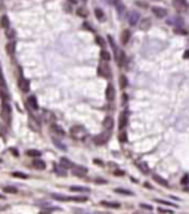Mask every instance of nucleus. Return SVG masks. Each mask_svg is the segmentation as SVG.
<instances>
[{"mask_svg": "<svg viewBox=\"0 0 189 214\" xmlns=\"http://www.w3.org/2000/svg\"><path fill=\"white\" fill-rule=\"evenodd\" d=\"M100 59H102V62H109V61H111V55H109V52L102 50V52H100Z\"/></svg>", "mask_w": 189, "mask_h": 214, "instance_id": "a878e982", "label": "nucleus"}, {"mask_svg": "<svg viewBox=\"0 0 189 214\" xmlns=\"http://www.w3.org/2000/svg\"><path fill=\"white\" fill-rule=\"evenodd\" d=\"M134 164H136V167L139 168L142 173H145V174H148V173H149V168L146 167V165H145V163H142V161H136Z\"/></svg>", "mask_w": 189, "mask_h": 214, "instance_id": "4be33fe9", "label": "nucleus"}, {"mask_svg": "<svg viewBox=\"0 0 189 214\" xmlns=\"http://www.w3.org/2000/svg\"><path fill=\"white\" fill-rule=\"evenodd\" d=\"M149 25H151V21H149V19H143V21L140 22V28H142V30H148Z\"/></svg>", "mask_w": 189, "mask_h": 214, "instance_id": "f704fd0d", "label": "nucleus"}, {"mask_svg": "<svg viewBox=\"0 0 189 214\" xmlns=\"http://www.w3.org/2000/svg\"><path fill=\"white\" fill-rule=\"evenodd\" d=\"M15 47H17V44H15V40L13 41H9L8 44H6V50H8V53L12 56L13 53H15Z\"/></svg>", "mask_w": 189, "mask_h": 214, "instance_id": "5701e85b", "label": "nucleus"}, {"mask_svg": "<svg viewBox=\"0 0 189 214\" xmlns=\"http://www.w3.org/2000/svg\"><path fill=\"white\" fill-rule=\"evenodd\" d=\"M100 205L108 207V208H120V204H118V202H111V201H102Z\"/></svg>", "mask_w": 189, "mask_h": 214, "instance_id": "393cba45", "label": "nucleus"}, {"mask_svg": "<svg viewBox=\"0 0 189 214\" xmlns=\"http://www.w3.org/2000/svg\"><path fill=\"white\" fill-rule=\"evenodd\" d=\"M114 58H115V62H117V65L118 66L124 65V62H126V55H124V52L121 49L115 47L114 49Z\"/></svg>", "mask_w": 189, "mask_h": 214, "instance_id": "20e7f679", "label": "nucleus"}, {"mask_svg": "<svg viewBox=\"0 0 189 214\" xmlns=\"http://www.w3.org/2000/svg\"><path fill=\"white\" fill-rule=\"evenodd\" d=\"M127 112H121L120 114V121H118V127H120V130H126V127H127Z\"/></svg>", "mask_w": 189, "mask_h": 214, "instance_id": "f8f14e48", "label": "nucleus"}, {"mask_svg": "<svg viewBox=\"0 0 189 214\" xmlns=\"http://www.w3.org/2000/svg\"><path fill=\"white\" fill-rule=\"evenodd\" d=\"M52 198L56 199V201H65V202H70V201H74V202H86V201H87L86 197H65V195H59V193H52Z\"/></svg>", "mask_w": 189, "mask_h": 214, "instance_id": "f03ea898", "label": "nucleus"}, {"mask_svg": "<svg viewBox=\"0 0 189 214\" xmlns=\"http://www.w3.org/2000/svg\"><path fill=\"white\" fill-rule=\"evenodd\" d=\"M12 176L17 177V179H27V177H28L25 173H21V171H15V173H12Z\"/></svg>", "mask_w": 189, "mask_h": 214, "instance_id": "c9c22d12", "label": "nucleus"}, {"mask_svg": "<svg viewBox=\"0 0 189 214\" xmlns=\"http://www.w3.org/2000/svg\"><path fill=\"white\" fill-rule=\"evenodd\" d=\"M114 98H115L114 86H112V84H108V87H107V99L111 102V100H114Z\"/></svg>", "mask_w": 189, "mask_h": 214, "instance_id": "dca6fc26", "label": "nucleus"}, {"mask_svg": "<svg viewBox=\"0 0 189 214\" xmlns=\"http://www.w3.org/2000/svg\"><path fill=\"white\" fill-rule=\"evenodd\" d=\"M98 75L104 77V78H111V69L108 62H100L98 66Z\"/></svg>", "mask_w": 189, "mask_h": 214, "instance_id": "7ed1b4c3", "label": "nucleus"}, {"mask_svg": "<svg viewBox=\"0 0 189 214\" xmlns=\"http://www.w3.org/2000/svg\"><path fill=\"white\" fill-rule=\"evenodd\" d=\"M108 5H114V6H117L118 3H120V0H107Z\"/></svg>", "mask_w": 189, "mask_h": 214, "instance_id": "de8ad7c7", "label": "nucleus"}, {"mask_svg": "<svg viewBox=\"0 0 189 214\" xmlns=\"http://www.w3.org/2000/svg\"><path fill=\"white\" fill-rule=\"evenodd\" d=\"M152 179L158 183V185H161V186H164V188H170V183L165 180V179H163V177H158V176H152Z\"/></svg>", "mask_w": 189, "mask_h": 214, "instance_id": "6ab92c4d", "label": "nucleus"}, {"mask_svg": "<svg viewBox=\"0 0 189 214\" xmlns=\"http://www.w3.org/2000/svg\"><path fill=\"white\" fill-rule=\"evenodd\" d=\"M27 155L28 156H34V158H39L41 155L40 151H36V149H31V151H27Z\"/></svg>", "mask_w": 189, "mask_h": 214, "instance_id": "473e14b6", "label": "nucleus"}, {"mask_svg": "<svg viewBox=\"0 0 189 214\" xmlns=\"http://www.w3.org/2000/svg\"><path fill=\"white\" fill-rule=\"evenodd\" d=\"M71 171H73V174L77 176V177H84V176H87V168L83 167V165H74Z\"/></svg>", "mask_w": 189, "mask_h": 214, "instance_id": "0eeeda50", "label": "nucleus"}, {"mask_svg": "<svg viewBox=\"0 0 189 214\" xmlns=\"http://www.w3.org/2000/svg\"><path fill=\"white\" fill-rule=\"evenodd\" d=\"M157 202H158V204H164V205H170V207H174L172 204V202H168V201H163V199H155Z\"/></svg>", "mask_w": 189, "mask_h": 214, "instance_id": "79ce46f5", "label": "nucleus"}, {"mask_svg": "<svg viewBox=\"0 0 189 214\" xmlns=\"http://www.w3.org/2000/svg\"><path fill=\"white\" fill-rule=\"evenodd\" d=\"M95 15H96V18H98L99 21H104L105 19V15H104V10L102 9H99V8L95 9Z\"/></svg>", "mask_w": 189, "mask_h": 214, "instance_id": "c756f323", "label": "nucleus"}, {"mask_svg": "<svg viewBox=\"0 0 189 214\" xmlns=\"http://www.w3.org/2000/svg\"><path fill=\"white\" fill-rule=\"evenodd\" d=\"M183 58H189V50H186V52H185V55H183Z\"/></svg>", "mask_w": 189, "mask_h": 214, "instance_id": "6e6d98bb", "label": "nucleus"}, {"mask_svg": "<svg viewBox=\"0 0 189 214\" xmlns=\"http://www.w3.org/2000/svg\"><path fill=\"white\" fill-rule=\"evenodd\" d=\"M130 36H132V34H130L129 30H124L123 33H121V43H123V44H127L129 40H130Z\"/></svg>", "mask_w": 189, "mask_h": 214, "instance_id": "aec40b11", "label": "nucleus"}, {"mask_svg": "<svg viewBox=\"0 0 189 214\" xmlns=\"http://www.w3.org/2000/svg\"><path fill=\"white\" fill-rule=\"evenodd\" d=\"M115 192H117V193H121V195H127V197H133V195H134L132 190L123 189V188H117V189H115Z\"/></svg>", "mask_w": 189, "mask_h": 214, "instance_id": "bb28decb", "label": "nucleus"}, {"mask_svg": "<svg viewBox=\"0 0 189 214\" xmlns=\"http://www.w3.org/2000/svg\"><path fill=\"white\" fill-rule=\"evenodd\" d=\"M61 164L64 165L65 168H71V170H73V167H74V164H73L70 160H66V158H62V160H61Z\"/></svg>", "mask_w": 189, "mask_h": 214, "instance_id": "c85d7f7f", "label": "nucleus"}, {"mask_svg": "<svg viewBox=\"0 0 189 214\" xmlns=\"http://www.w3.org/2000/svg\"><path fill=\"white\" fill-rule=\"evenodd\" d=\"M3 192H5V193H17L18 189L13 188V186H5V188H3Z\"/></svg>", "mask_w": 189, "mask_h": 214, "instance_id": "72a5a7b5", "label": "nucleus"}, {"mask_svg": "<svg viewBox=\"0 0 189 214\" xmlns=\"http://www.w3.org/2000/svg\"><path fill=\"white\" fill-rule=\"evenodd\" d=\"M6 34H8V37H9V39H10V41H13V39H15V31L9 28L8 31H6Z\"/></svg>", "mask_w": 189, "mask_h": 214, "instance_id": "a19ab883", "label": "nucleus"}, {"mask_svg": "<svg viewBox=\"0 0 189 214\" xmlns=\"http://www.w3.org/2000/svg\"><path fill=\"white\" fill-rule=\"evenodd\" d=\"M84 28H86V30H90V31H92V27L89 24H84Z\"/></svg>", "mask_w": 189, "mask_h": 214, "instance_id": "5fc2aeb1", "label": "nucleus"}, {"mask_svg": "<svg viewBox=\"0 0 189 214\" xmlns=\"http://www.w3.org/2000/svg\"><path fill=\"white\" fill-rule=\"evenodd\" d=\"M52 132H55L58 136H64V134H65V132H64L59 126H56V124H52Z\"/></svg>", "mask_w": 189, "mask_h": 214, "instance_id": "cd10ccee", "label": "nucleus"}, {"mask_svg": "<svg viewBox=\"0 0 189 214\" xmlns=\"http://www.w3.org/2000/svg\"><path fill=\"white\" fill-rule=\"evenodd\" d=\"M0 24H2V27H3V28H5L6 31H8V30H9V18L6 17V15H5V17H2V21H0Z\"/></svg>", "mask_w": 189, "mask_h": 214, "instance_id": "7c9ffc66", "label": "nucleus"}, {"mask_svg": "<svg viewBox=\"0 0 189 214\" xmlns=\"http://www.w3.org/2000/svg\"><path fill=\"white\" fill-rule=\"evenodd\" d=\"M68 2H71V3H77V0H68Z\"/></svg>", "mask_w": 189, "mask_h": 214, "instance_id": "4d7b16f0", "label": "nucleus"}, {"mask_svg": "<svg viewBox=\"0 0 189 214\" xmlns=\"http://www.w3.org/2000/svg\"><path fill=\"white\" fill-rule=\"evenodd\" d=\"M0 199H5V197H3V195H0Z\"/></svg>", "mask_w": 189, "mask_h": 214, "instance_id": "13d9d810", "label": "nucleus"}, {"mask_svg": "<svg viewBox=\"0 0 189 214\" xmlns=\"http://www.w3.org/2000/svg\"><path fill=\"white\" fill-rule=\"evenodd\" d=\"M127 21H129V24L133 25V27H134V25H138V24H139V21H140L139 13H138V12H134V10L130 12V13L127 15Z\"/></svg>", "mask_w": 189, "mask_h": 214, "instance_id": "1a4fd4ad", "label": "nucleus"}, {"mask_svg": "<svg viewBox=\"0 0 189 214\" xmlns=\"http://www.w3.org/2000/svg\"><path fill=\"white\" fill-rule=\"evenodd\" d=\"M0 86L5 87V80H3V74H2V66H0Z\"/></svg>", "mask_w": 189, "mask_h": 214, "instance_id": "49530a36", "label": "nucleus"}, {"mask_svg": "<svg viewBox=\"0 0 189 214\" xmlns=\"http://www.w3.org/2000/svg\"><path fill=\"white\" fill-rule=\"evenodd\" d=\"M104 127H105V130H108V132L112 130V127H114V120H112V117H107V118L104 120Z\"/></svg>", "mask_w": 189, "mask_h": 214, "instance_id": "f3484780", "label": "nucleus"}, {"mask_svg": "<svg viewBox=\"0 0 189 214\" xmlns=\"http://www.w3.org/2000/svg\"><path fill=\"white\" fill-rule=\"evenodd\" d=\"M158 211L160 213H164V214H173V211L168 210V208H158Z\"/></svg>", "mask_w": 189, "mask_h": 214, "instance_id": "37998d69", "label": "nucleus"}, {"mask_svg": "<svg viewBox=\"0 0 189 214\" xmlns=\"http://www.w3.org/2000/svg\"><path fill=\"white\" fill-rule=\"evenodd\" d=\"M53 143H55V145H56V146H58V148H59V149H64V151H65V149H66V146H65V145H62V143H61V142H59V140H58L56 137H53Z\"/></svg>", "mask_w": 189, "mask_h": 214, "instance_id": "ea45409f", "label": "nucleus"}, {"mask_svg": "<svg viewBox=\"0 0 189 214\" xmlns=\"http://www.w3.org/2000/svg\"><path fill=\"white\" fill-rule=\"evenodd\" d=\"M96 41H98L99 46H102V47L105 46V41H104V39H100V37H96Z\"/></svg>", "mask_w": 189, "mask_h": 214, "instance_id": "a18cd8bd", "label": "nucleus"}, {"mask_svg": "<svg viewBox=\"0 0 189 214\" xmlns=\"http://www.w3.org/2000/svg\"><path fill=\"white\" fill-rule=\"evenodd\" d=\"M27 105H28V108H31L33 111H37V109H39V103H37L36 96H28V99H27Z\"/></svg>", "mask_w": 189, "mask_h": 214, "instance_id": "ddd939ff", "label": "nucleus"}, {"mask_svg": "<svg viewBox=\"0 0 189 214\" xmlns=\"http://www.w3.org/2000/svg\"><path fill=\"white\" fill-rule=\"evenodd\" d=\"M31 167L36 168V170H44V168H46V164H44V161H43V160L36 158L33 163H31Z\"/></svg>", "mask_w": 189, "mask_h": 214, "instance_id": "2eb2a0df", "label": "nucleus"}, {"mask_svg": "<svg viewBox=\"0 0 189 214\" xmlns=\"http://www.w3.org/2000/svg\"><path fill=\"white\" fill-rule=\"evenodd\" d=\"M112 174H114V176H117V177H123V176H126V173H124L123 170H118V168L112 170Z\"/></svg>", "mask_w": 189, "mask_h": 214, "instance_id": "4c0bfd02", "label": "nucleus"}, {"mask_svg": "<svg viewBox=\"0 0 189 214\" xmlns=\"http://www.w3.org/2000/svg\"><path fill=\"white\" fill-rule=\"evenodd\" d=\"M18 86H19V89L21 92H24V93H28L30 92V81L24 78L22 75H19V80H18Z\"/></svg>", "mask_w": 189, "mask_h": 214, "instance_id": "423d86ee", "label": "nucleus"}, {"mask_svg": "<svg viewBox=\"0 0 189 214\" xmlns=\"http://www.w3.org/2000/svg\"><path fill=\"white\" fill-rule=\"evenodd\" d=\"M145 188H148V189H154V188H152V185H151V183H148V182L145 183Z\"/></svg>", "mask_w": 189, "mask_h": 214, "instance_id": "864d4df0", "label": "nucleus"}, {"mask_svg": "<svg viewBox=\"0 0 189 214\" xmlns=\"http://www.w3.org/2000/svg\"><path fill=\"white\" fill-rule=\"evenodd\" d=\"M182 183H185V185H188V183H189V177H188V176H185V177L182 179Z\"/></svg>", "mask_w": 189, "mask_h": 214, "instance_id": "603ef678", "label": "nucleus"}, {"mask_svg": "<svg viewBox=\"0 0 189 214\" xmlns=\"http://www.w3.org/2000/svg\"><path fill=\"white\" fill-rule=\"evenodd\" d=\"M173 6L177 12H185L188 9V3L186 0H173Z\"/></svg>", "mask_w": 189, "mask_h": 214, "instance_id": "6e6552de", "label": "nucleus"}, {"mask_svg": "<svg viewBox=\"0 0 189 214\" xmlns=\"http://www.w3.org/2000/svg\"><path fill=\"white\" fill-rule=\"evenodd\" d=\"M53 171L56 176H61V177H65L66 176V168L62 164H55L53 165Z\"/></svg>", "mask_w": 189, "mask_h": 214, "instance_id": "9d476101", "label": "nucleus"}, {"mask_svg": "<svg viewBox=\"0 0 189 214\" xmlns=\"http://www.w3.org/2000/svg\"><path fill=\"white\" fill-rule=\"evenodd\" d=\"M120 86H121L123 89H126V87H127V78H126L124 75H121V77H120Z\"/></svg>", "mask_w": 189, "mask_h": 214, "instance_id": "58836bf2", "label": "nucleus"}, {"mask_svg": "<svg viewBox=\"0 0 189 214\" xmlns=\"http://www.w3.org/2000/svg\"><path fill=\"white\" fill-rule=\"evenodd\" d=\"M75 12H77V15H78V17H81V18H86L87 15H89V10L84 8V6H78Z\"/></svg>", "mask_w": 189, "mask_h": 214, "instance_id": "412c9836", "label": "nucleus"}, {"mask_svg": "<svg viewBox=\"0 0 189 214\" xmlns=\"http://www.w3.org/2000/svg\"><path fill=\"white\" fill-rule=\"evenodd\" d=\"M167 24L173 25V27H176V28H180L182 25H183V19H182V18H179V17L168 18V19H167Z\"/></svg>", "mask_w": 189, "mask_h": 214, "instance_id": "9b49d317", "label": "nucleus"}, {"mask_svg": "<svg viewBox=\"0 0 189 214\" xmlns=\"http://www.w3.org/2000/svg\"><path fill=\"white\" fill-rule=\"evenodd\" d=\"M118 139H120L121 143H126V142H127V134H126V130H120V133H118Z\"/></svg>", "mask_w": 189, "mask_h": 214, "instance_id": "2f4dec72", "label": "nucleus"}, {"mask_svg": "<svg viewBox=\"0 0 189 214\" xmlns=\"http://www.w3.org/2000/svg\"><path fill=\"white\" fill-rule=\"evenodd\" d=\"M152 12H154V15H157L158 18H164L165 15H167V10H165L164 8H158V6L152 8Z\"/></svg>", "mask_w": 189, "mask_h": 214, "instance_id": "a211bd4d", "label": "nucleus"}, {"mask_svg": "<svg viewBox=\"0 0 189 214\" xmlns=\"http://www.w3.org/2000/svg\"><path fill=\"white\" fill-rule=\"evenodd\" d=\"M3 118L6 120V123L10 121V105L8 102H3Z\"/></svg>", "mask_w": 189, "mask_h": 214, "instance_id": "4468645a", "label": "nucleus"}, {"mask_svg": "<svg viewBox=\"0 0 189 214\" xmlns=\"http://www.w3.org/2000/svg\"><path fill=\"white\" fill-rule=\"evenodd\" d=\"M115 8H117V10H118V13H120V17L123 18L124 12H126V9H124V6H123V5H121V3H118V5L115 6Z\"/></svg>", "mask_w": 189, "mask_h": 214, "instance_id": "e433bc0d", "label": "nucleus"}, {"mask_svg": "<svg viewBox=\"0 0 189 214\" xmlns=\"http://www.w3.org/2000/svg\"><path fill=\"white\" fill-rule=\"evenodd\" d=\"M174 31H176V33H177V34H183V36L186 34V31H185V30H182V28H176Z\"/></svg>", "mask_w": 189, "mask_h": 214, "instance_id": "3c124183", "label": "nucleus"}, {"mask_svg": "<svg viewBox=\"0 0 189 214\" xmlns=\"http://www.w3.org/2000/svg\"><path fill=\"white\" fill-rule=\"evenodd\" d=\"M93 163H95L96 165H104V161H102V160H98V158H95Z\"/></svg>", "mask_w": 189, "mask_h": 214, "instance_id": "09e8293b", "label": "nucleus"}, {"mask_svg": "<svg viewBox=\"0 0 189 214\" xmlns=\"http://www.w3.org/2000/svg\"><path fill=\"white\" fill-rule=\"evenodd\" d=\"M140 208H142V210H148V211H151V210H152V205H149V204H140Z\"/></svg>", "mask_w": 189, "mask_h": 214, "instance_id": "c03bdc74", "label": "nucleus"}, {"mask_svg": "<svg viewBox=\"0 0 189 214\" xmlns=\"http://www.w3.org/2000/svg\"><path fill=\"white\" fill-rule=\"evenodd\" d=\"M109 137H111V132L105 130L102 134H99V136L95 137V143H96V145H105L108 140H109Z\"/></svg>", "mask_w": 189, "mask_h": 214, "instance_id": "39448f33", "label": "nucleus"}, {"mask_svg": "<svg viewBox=\"0 0 189 214\" xmlns=\"http://www.w3.org/2000/svg\"><path fill=\"white\" fill-rule=\"evenodd\" d=\"M70 189H71V192H81V193H87V192H90L89 188H83V186H71Z\"/></svg>", "mask_w": 189, "mask_h": 214, "instance_id": "b1692460", "label": "nucleus"}, {"mask_svg": "<svg viewBox=\"0 0 189 214\" xmlns=\"http://www.w3.org/2000/svg\"><path fill=\"white\" fill-rule=\"evenodd\" d=\"M96 183H100V185H107V180L105 179H95Z\"/></svg>", "mask_w": 189, "mask_h": 214, "instance_id": "8fccbe9b", "label": "nucleus"}, {"mask_svg": "<svg viewBox=\"0 0 189 214\" xmlns=\"http://www.w3.org/2000/svg\"><path fill=\"white\" fill-rule=\"evenodd\" d=\"M134 214H136V213H134Z\"/></svg>", "mask_w": 189, "mask_h": 214, "instance_id": "052dcab7", "label": "nucleus"}, {"mask_svg": "<svg viewBox=\"0 0 189 214\" xmlns=\"http://www.w3.org/2000/svg\"><path fill=\"white\" fill-rule=\"evenodd\" d=\"M0 3H2V0H0Z\"/></svg>", "mask_w": 189, "mask_h": 214, "instance_id": "bf43d9fd", "label": "nucleus"}, {"mask_svg": "<svg viewBox=\"0 0 189 214\" xmlns=\"http://www.w3.org/2000/svg\"><path fill=\"white\" fill-rule=\"evenodd\" d=\"M70 136L74 140H84V139H87L89 134L86 132V129H83L81 126H74V127L70 130Z\"/></svg>", "mask_w": 189, "mask_h": 214, "instance_id": "f257e3e1", "label": "nucleus"}]
</instances>
